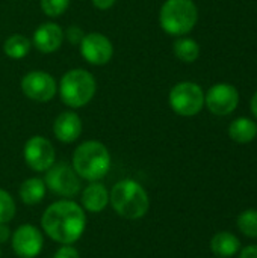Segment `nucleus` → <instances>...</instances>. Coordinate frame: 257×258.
Listing matches in <instances>:
<instances>
[{
    "label": "nucleus",
    "instance_id": "20e7f679",
    "mask_svg": "<svg viewBox=\"0 0 257 258\" xmlns=\"http://www.w3.org/2000/svg\"><path fill=\"white\" fill-rule=\"evenodd\" d=\"M58 91L65 106L79 109L92 100L97 91V83L91 73L83 68H74L62 76Z\"/></svg>",
    "mask_w": 257,
    "mask_h": 258
},
{
    "label": "nucleus",
    "instance_id": "f3484780",
    "mask_svg": "<svg viewBox=\"0 0 257 258\" xmlns=\"http://www.w3.org/2000/svg\"><path fill=\"white\" fill-rule=\"evenodd\" d=\"M241 249L239 239L229 231L217 233L211 240V251L218 258H230L238 254Z\"/></svg>",
    "mask_w": 257,
    "mask_h": 258
},
{
    "label": "nucleus",
    "instance_id": "423d86ee",
    "mask_svg": "<svg viewBox=\"0 0 257 258\" xmlns=\"http://www.w3.org/2000/svg\"><path fill=\"white\" fill-rule=\"evenodd\" d=\"M44 174L47 190L64 200H71L82 190V178L76 174L74 168L65 162H55Z\"/></svg>",
    "mask_w": 257,
    "mask_h": 258
},
{
    "label": "nucleus",
    "instance_id": "412c9836",
    "mask_svg": "<svg viewBox=\"0 0 257 258\" xmlns=\"http://www.w3.org/2000/svg\"><path fill=\"white\" fill-rule=\"evenodd\" d=\"M238 230L250 239H257V210L248 209L238 216Z\"/></svg>",
    "mask_w": 257,
    "mask_h": 258
},
{
    "label": "nucleus",
    "instance_id": "dca6fc26",
    "mask_svg": "<svg viewBox=\"0 0 257 258\" xmlns=\"http://www.w3.org/2000/svg\"><path fill=\"white\" fill-rule=\"evenodd\" d=\"M47 195V186L42 178L30 177L26 178L18 189V197L23 204L26 206H36L39 204Z\"/></svg>",
    "mask_w": 257,
    "mask_h": 258
},
{
    "label": "nucleus",
    "instance_id": "0eeeda50",
    "mask_svg": "<svg viewBox=\"0 0 257 258\" xmlns=\"http://www.w3.org/2000/svg\"><path fill=\"white\" fill-rule=\"evenodd\" d=\"M171 109L180 116H194L204 106V92L194 82H179L173 86L168 97Z\"/></svg>",
    "mask_w": 257,
    "mask_h": 258
},
{
    "label": "nucleus",
    "instance_id": "f8f14e48",
    "mask_svg": "<svg viewBox=\"0 0 257 258\" xmlns=\"http://www.w3.org/2000/svg\"><path fill=\"white\" fill-rule=\"evenodd\" d=\"M79 45L82 57L91 65H106L114 56V45L111 39L98 32L85 35Z\"/></svg>",
    "mask_w": 257,
    "mask_h": 258
},
{
    "label": "nucleus",
    "instance_id": "ddd939ff",
    "mask_svg": "<svg viewBox=\"0 0 257 258\" xmlns=\"http://www.w3.org/2000/svg\"><path fill=\"white\" fill-rule=\"evenodd\" d=\"M64 41V30L56 23H42L38 26L32 36V44L41 53H55Z\"/></svg>",
    "mask_w": 257,
    "mask_h": 258
},
{
    "label": "nucleus",
    "instance_id": "39448f33",
    "mask_svg": "<svg viewBox=\"0 0 257 258\" xmlns=\"http://www.w3.org/2000/svg\"><path fill=\"white\" fill-rule=\"evenodd\" d=\"M198 20L194 0H165L159 12V24L168 35L183 36L189 33Z\"/></svg>",
    "mask_w": 257,
    "mask_h": 258
},
{
    "label": "nucleus",
    "instance_id": "aec40b11",
    "mask_svg": "<svg viewBox=\"0 0 257 258\" xmlns=\"http://www.w3.org/2000/svg\"><path fill=\"white\" fill-rule=\"evenodd\" d=\"M30 48H32V41L29 38H26L24 35H20V33L11 35L5 41V45H3L5 54L14 60L23 59L24 56H27Z\"/></svg>",
    "mask_w": 257,
    "mask_h": 258
},
{
    "label": "nucleus",
    "instance_id": "cd10ccee",
    "mask_svg": "<svg viewBox=\"0 0 257 258\" xmlns=\"http://www.w3.org/2000/svg\"><path fill=\"white\" fill-rule=\"evenodd\" d=\"M239 258H257V245H250L244 248L239 254Z\"/></svg>",
    "mask_w": 257,
    "mask_h": 258
},
{
    "label": "nucleus",
    "instance_id": "6e6552de",
    "mask_svg": "<svg viewBox=\"0 0 257 258\" xmlns=\"http://www.w3.org/2000/svg\"><path fill=\"white\" fill-rule=\"evenodd\" d=\"M26 165L35 172H45L56 162V151L53 144L44 136H32L23 148Z\"/></svg>",
    "mask_w": 257,
    "mask_h": 258
},
{
    "label": "nucleus",
    "instance_id": "4468645a",
    "mask_svg": "<svg viewBox=\"0 0 257 258\" xmlns=\"http://www.w3.org/2000/svg\"><path fill=\"white\" fill-rule=\"evenodd\" d=\"M53 133L62 144H73L82 135V119L76 112L67 110L56 116L53 122Z\"/></svg>",
    "mask_w": 257,
    "mask_h": 258
},
{
    "label": "nucleus",
    "instance_id": "f03ea898",
    "mask_svg": "<svg viewBox=\"0 0 257 258\" xmlns=\"http://www.w3.org/2000/svg\"><path fill=\"white\" fill-rule=\"evenodd\" d=\"M109 204L114 212L127 221H138L148 213L150 198L147 190L135 180L124 178L109 192Z\"/></svg>",
    "mask_w": 257,
    "mask_h": 258
},
{
    "label": "nucleus",
    "instance_id": "f257e3e1",
    "mask_svg": "<svg viewBox=\"0 0 257 258\" xmlns=\"http://www.w3.org/2000/svg\"><path fill=\"white\" fill-rule=\"evenodd\" d=\"M41 228L59 245H74L86 230V212L73 200L52 203L41 216Z\"/></svg>",
    "mask_w": 257,
    "mask_h": 258
},
{
    "label": "nucleus",
    "instance_id": "9d476101",
    "mask_svg": "<svg viewBox=\"0 0 257 258\" xmlns=\"http://www.w3.org/2000/svg\"><path fill=\"white\" fill-rule=\"evenodd\" d=\"M204 104L214 115H230L239 104V92L230 83H217L204 94Z\"/></svg>",
    "mask_w": 257,
    "mask_h": 258
},
{
    "label": "nucleus",
    "instance_id": "5701e85b",
    "mask_svg": "<svg viewBox=\"0 0 257 258\" xmlns=\"http://www.w3.org/2000/svg\"><path fill=\"white\" fill-rule=\"evenodd\" d=\"M70 6V0H41V9L48 17L62 15Z\"/></svg>",
    "mask_w": 257,
    "mask_h": 258
},
{
    "label": "nucleus",
    "instance_id": "393cba45",
    "mask_svg": "<svg viewBox=\"0 0 257 258\" xmlns=\"http://www.w3.org/2000/svg\"><path fill=\"white\" fill-rule=\"evenodd\" d=\"M83 36H85V33H83V30L79 26H71L64 33V38H67L71 44H80Z\"/></svg>",
    "mask_w": 257,
    "mask_h": 258
},
{
    "label": "nucleus",
    "instance_id": "c756f323",
    "mask_svg": "<svg viewBox=\"0 0 257 258\" xmlns=\"http://www.w3.org/2000/svg\"><path fill=\"white\" fill-rule=\"evenodd\" d=\"M0 258H2V248H0Z\"/></svg>",
    "mask_w": 257,
    "mask_h": 258
},
{
    "label": "nucleus",
    "instance_id": "9b49d317",
    "mask_svg": "<svg viewBox=\"0 0 257 258\" xmlns=\"http://www.w3.org/2000/svg\"><path fill=\"white\" fill-rule=\"evenodd\" d=\"M21 91L29 100L45 103V101H50L56 95L58 85L50 74L38 70V71L27 73L21 79Z\"/></svg>",
    "mask_w": 257,
    "mask_h": 258
},
{
    "label": "nucleus",
    "instance_id": "bb28decb",
    "mask_svg": "<svg viewBox=\"0 0 257 258\" xmlns=\"http://www.w3.org/2000/svg\"><path fill=\"white\" fill-rule=\"evenodd\" d=\"M11 236H12V233H11L9 225L8 224H0V245L11 240Z\"/></svg>",
    "mask_w": 257,
    "mask_h": 258
},
{
    "label": "nucleus",
    "instance_id": "4be33fe9",
    "mask_svg": "<svg viewBox=\"0 0 257 258\" xmlns=\"http://www.w3.org/2000/svg\"><path fill=\"white\" fill-rule=\"evenodd\" d=\"M17 206L12 195L0 187V224H9L15 218Z\"/></svg>",
    "mask_w": 257,
    "mask_h": 258
},
{
    "label": "nucleus",
    "instance_id": "c85d7f7f",
    "mask_svg": "<svg viewBox=\"0 0 257 258\" xmlns=\"http://www.w3.org/2000/svg\"><path fill=\"white\" fill-rule=\"evenodd\" d=\"M250 109H251V113L257 118V91L254 92V95L251 97V101H250Z\"/></svg>",
    "mask_w": 257,
    "mask_h": 258
},
{
    "label": "nucleus",
    "instance_id": "7ed1b4c3",
    "mask_svg": "<svg viewBox=\"0 0 257 258\" xmlns=\"http://www.w3.org/2000/svg\"><path fill=\"white\" fill-rule=\"evenodd\" d=\"M71 166L86 181H100L111 169V153L98 141H85L73 153Z\"/></svg>",
    "mask_w": 257,
    "mask_h": 258
},
{
    "label": "nucleus",
    "instance_id": "b1692460",
    "mask_svg": "<svg viewBox=\"0 0 257 258\" xmlns=\"http://www.w3.org/2000/svg\"><path fill=\"white\" fill-rule=\"evenodd\" d=\"M52 258H80V254L73 245H61Z\"/></svg>",
    "mask_w": 257,
    "mask_h": 258
},
{
    "label": "nucleus",
    "instance_id": "a211bd4d",
    "mask_svg": "<svg viewBox=\"0 0 257 258\" xmlns=\"http://www.w3.org/2000/svg\"><path fill=\"white\" fill-rule=\"evenodd\" d=\"M229 136L236 144H250L257 136V124L247 116L236 118L229 125Z\"/></svg>",
    "mask_w": 257,
    "mask_h": 258
},
{
    "label": "nucleus",
    "instance_id": "2eb2a0df",
    "mask_svg": "<svg viewBox=\"0 0 257 258\" xmlns=\"http://www.w3.org/2000/svg\"><path fill=\"white\" fill-rule=\"evenodd\" d=\"M80 206L88 213H101L109 206V190L100 181H91L80 194Z\"/></svg>",
    "mask_w": 257,
    "mask_h": 258
},
{
    "label": "nucleus",
    "instance_id": "1a4fd4ad",
    "mask_svg": "<svg viewBox=\"0 0 257 258\" xmlns=\"http://www.w3.org/2000/svg\"><path fill=\"white\" fill-rule=\"evenodd\" d=\"M11 246L18 258H35L44 248V236L38 227L23 224L11 236Z\"/></svg>",
    "mask_w": 257,
    "mask_h": 258
},
{
    "label": "nucleus",
    "instance_id": "a878e982",
    "mask_svg": "<svg viewBox=\"0 0 257 258\" xmlns=\"http://www.w3.org/2000/svg\"><path fill=\"white\" fill-rule=\"evenodd\" d=\"M91 2H92L94 8H97L100 11H108L115 5L117 0H91Z\"/></svg>",
    "mask_w": 257,
    "mask_h": 258
},
{
    "label": "nucleus",
    "instance_id": "6ab92c4d",
    "mask_svg": "<svg viewBox=\"0 0 257 258\" xmlns=\"http://www.w3.org/2000/svg\"><path fill=\"white\" fill-rule=\"evenodd\" d=\"M173 51H174V54H176V57L179 60H182L185 63H192L200 56V45L192 38L180 36V38H177L174 41Z\"/></svg>",
    "mask_w": 257,
    "mask_h": 258
}]
</instances>
